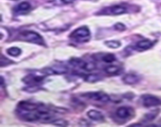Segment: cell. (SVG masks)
Wrapping results in <instances>:
<instances>
[{
  "label": "cell",
  "mask_w": 161,
  "mask_h": 127,
  "mask_svg": "<svg viewBox=\"0 0 161 127\" xmlns=\"http://www.w3.org/2000/svg\"><path fill=\"white\" fill-rule=\"evenodd\" d=\"M90 31L87 26H82V27L76 28L70 35V38L72 39H74L75 41L80 42V43L87 42L90 39Z\"/></svg>",
  "instance_id": "6da1fadb"
},
{
  "label": "cell",
  "mask_w": 161,
  "mask_h": 127,
  "mask_svg": "<svg viewBox=\"0 0 161 127\" xmlns=\"http://www.w3.org/2000/svg\"><path fill=\"white\" fill-rule=\"evenodd\" d=\"M20 35H21L22 39L25 40V41L28 42V43L41 45V46L45 45V41L43 39V37L39 33L35 32L34 31H21Z\"/></svg>",
  "instance_id": "7a4b0ae2"
},
{
  "label": "cell",
  "mask_w": 161,
  "mask_h": 127,
  "mask_svg": "<svg viewBox=\"0 0 161 127\" xmlns=\"http://www.w3.org/2000/svg\"><path fill=\"white\" fill-rule=\"evenodd\" d=\"M127 12V10L125 6L122 5H115L112 6L106 7L101 11V14L102 15H121Z\"/></svg>",
  "instance_id": "3957f363"
},
{
  "label": "cell",
  "mask_w": 161,
  "mask_h": 127,
  "mask_svg": "<svg viewBox=\"0 0 161 127\" xmlns=\"http://www.w3.org/2000/svg\"><path fill=\"white\" fill-rule=\"evenodd\" d=\"M141 101L145 108L156 107L161 104L160 100L157 96L152 94H143L141 96Z\"/></svg>",
  "instance_id": "277c9868"
},
{
  "label": "cell",
  "mask_w": 161,
  "mask_h": 127,
  "mask_svg": "<svg viewBox=\"0 0 161 127\" xmlns=\"http://www.w3.org/2000/svg\"><path fill=\"white\" fill-rule=\"evenodd\" d=\"M83 96H86L88 99L94 100L97 102H102V103H106L110 100V96L103 92H91V93H86L83 95Z\"/></svg>",
  "instance_id": "5b68a950"
},
{
  "label": "cell",
  "mask_w": 161,
  "mask_h": 127,
  "mask_svg": "<svg viewBox=\"0 0 161 127\" xmlns=\"http://www.w3.org/2000/svg\"><path fill=\"white\" fill-rule=\"evenodd\" d=\"M42 72H43L44 75H47V76H52V75L65 74L66 72H68V70L64 66L55 65L53 66V67L46 68L43 69Z\"/></svg>",
  "instance_id": "8992f818"
},
{
  "label": "cell",
  "mask_w": 161,
  "mask_h": 127,
  "mask_svg": "<svg viewBox=\"0 0 161 127\" xmlns=\"http://www.w3.org/2000/svg\"><path fill=\"white\" fill-rule=\"evenodd\" d=\"M116 115L118 118L121 119H128L134 115V112L129 107H120L116 110Z\"/></svg>",
  "instance_id": "52a82bcc"
},
{
  "label": "cell",
  "mask_w": 161,
  "mask_h": 127,
  "mask_svg": "<svg viewBox=\"0 0 161 127\" xmlns=\"http://www.w3.org/2000/svg\"><path fill=\"white\" fill-rule=\"evenodd\" d=\"M45 76H38V75H28L22 79L24 83L28 86H37L43 81Z\"/></svg>",
  "instance_id": "ba28073f"
},
{
  "label": "cell",
  "mask_w": 161,
  "mask_h": 127,
  "mask_svg": "<svg viewBox=\"0 0 161 127\" xmlns=\"http://www.w3.org/2000/svg\"><path fill=\"white\" fill-rule=\"evenodd\" d=\"M18 108L20 110L22 111H28V112H31V111L38 110L39 108V105L35 103H31L29 101H21L18 104Z\"/></svg>",
  "instance_id": "9c48e42d"
},
{
  "label": "cell",
  "mask_w": 161,
  "mask_h": 127,
  "mask_svg": "<svg viewBox=\"0 0 161 127\" xmlns=\"http://www.w3.org/2000/svg\"><path fill=\"white\" fill-rule=\"evenodd\" d=\"M87 115L88 116L89 119L93 121H95V122H104L105 121L104 115L101 113L100 112L94 110V109L88 111L87 113Z\"/></svg>",
  "instance_id": "30bf717a"
},
{
  "label": "cell",
  "mask_w": 161,
  "mask_h": 127,
  "mask_svg": "<svg viewBox=\"0 0 161 127\" xmlns=\"http://www.w3.org/2000/svg\"><path fill=\"white\" fill-rule=\"evenodd\" d=\"M123 81L126 84L134 85L138 83L139 81H140V77L136 74L129 73V74H126V76H123Z\"/></svg>",
  "instance_id": "8fae6325"
},
{
  "label": "cell",
  "mask_w": 161,
  "mask_h": 127,
  "mask_svg": "<svg viewBox=\"0 0 161 127\" xmlns=\"http://www.w3.org/2000/svg\"><path fill=\"white\" fill-rule=\"evenodd\" d=\"M152 42H151L149 39H142L141 41L138 42L136 43V49L140 51H143V50H146L150 49L152 47Z\"/></svg>",
  "instance_id": "7c38bea8"
},
{
  "label": "cell",
  "mask_w": 161,
  "mask_h": 127,
  "mask_svg": "<svg viewBox=\"0 0 161 127\" xmlns=\"http://www.w3.org/2000/svg\"><path fill=\"white\" fill-rule=\"evenodd\" d=\"M31 8V6L28 2H22L17 6L15 8V12L18 14H26L28 11H30Z\"/></svg>",
  "instance_id": "4fadbf2b"
},
{
  "label": "cell",
  "mask_w": 161,
  "mask_h": 127,
  "mask_svg": "<svg viewBox=\"0 0 161 127\" xmlns=\"http://www.w3.org/2000/svg\"><path fill=\"white\" fill-rule=\"evenodd\" d=\"M105 72L109 76H117L121 72V68L116 65H109L105 68Z\"/></svg>",
  "instance_id": "5bb4252c"
},
{
  "label": "cell",
  "mask_w": 161,
  "mask_h": 127,
  "mask_svg": "<svg viewBox=\"0 0 161 127\" xmlns=\"http://www.w3.org/2000/svg\"><path fill=\"white\" fill-rule=\"evenodd\" d=\"M6 53L8 55L11 56V57H19V56L21 55V50L20 48H18V47H10V48H9L6 50Z\"/></svg>",
  "instance_id": "9a60e30c"
},
{
  "label": "cell",
  "mask_w": 161,
  "mask_h": 127,
  "mask_svg": "<svg viewBox=\"0 0 161 127\" xmlns=\"http://www.w3.org/2000/svg\"><path fill=\"white\" fill-rule=\"evenodd\" d=\"M101 79V77L97 74H89L85 76L84 80L87 83H96Z\"/></svg>",
  "instance_id": "2e32d148"
},
{
  "label": "cell",
  "mask_w": 161,
  "mask_h": 127,
  "mask_svg": "<svg viewBox=\"0 0 161 127\" xmlns=\"http://www.w3.org/2000/svg\"><path fill=\"white\" fill-rule=\"evenodd\" d=\"M105 44L108 47L111 49H117L120 47L121 46V43L116 40H109V41L105 42Z\"/></svg>",
  "instance_id": "e0dca14e"
},
{
  "label": "cell",
  "mask_w": 161,
  "mask_h": 127,
  "mask_svg": "<svg viewBox=\"0 0 161 127\" xmlns=\"http://www.w3.org/2000/svg\"><path fill=\"white\" fill-rule=\"evenodd\" d=\"M101 59H102V60L104 62L109 63H113V62H114L115 60H116V56H115L114 54H113V53H107V54H105Z\"/></svg>",
  "instance_id": "ac0fdd59"
},
{
  "label": "cell",
  "mask_w": 161,
  "mask_h": 127,
  "mask_svg": "<svg viewBox=\"0 0 161 127\" xmlns=\"http://www.w3.org/2000/svg\"><path fill=\"white\" fill-rule=\"evenodd\" d=\"M51 123L54 124V125H57V126H67L68 122L66 120H64V119H54Z\"/></svg>",
  "instance_id": "d6986e66"
},
{
  "label": "cell",
  "mask_w": 161,
  "mask_h": 127,
  "mask_svg": "<svg viewBox=\"0 0 161 127\" xmlns=\"http://www.w3.org/2000/svg\"><path fill=\"white\" fill-rule=\"evenodd\" d=\"M158 115V112L157 111H154V112H149V113L146 114V121H152Z\"/></svg>",
  "instance_id": "ffe728a7"
},
{
  "label": "cell",
  "mask_w": 161,
  "mask_h": 127,
  "mask_svg": "<svg viewBox=\"0 0 161 127\" xmlns=\"http://www.w3.org/2000/svg\"><path fill=\"white\" fill-rule=\"evenodd\" d=\"M115 30L118 31H123L126 30V26L123 24V23H116L114 25Z\"/></svg>",
  "instance_id": "44dd1931"
},
{
  "label": "cell",
  "mask_w": 161,
  "mask_h": 127,
  "mask_svg": "<svg viewBox=\"0 0 161 127\" xmlns=\"http://www.w3.org/2000/svg\"><path fill=\"white\" fill-rule=\"evenodd\" d=\"M14 63V62H12L11 60H10L9 59L6 58L4 56H2V57H1V67H4V66L8 65V64H10V63Z\"/></svg>",
  "instance_id": "7402d4cb"
},
{
  "label": "cell",
  "mask_w": 161,
  "mask_h": 127,
  "mask_svg": "<svg viewBox=\"0 0 161 127\" xmlns=\"http://www.w3.org/2000/svg\"><path fill=\"white\" fill-rule=\"evenodd\" d=\"M75 0H61V2H64V3H65V4L72 3V2H73Z\"/></svg>",
  "instance_id": "603a6c76"
}]
</instances>
